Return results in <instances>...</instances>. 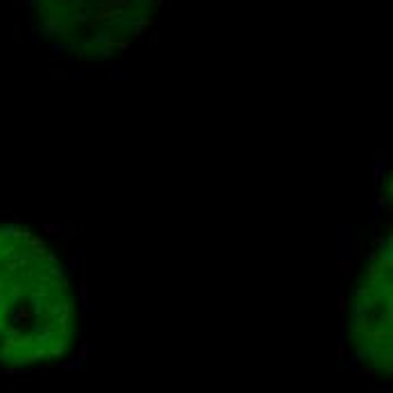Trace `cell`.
<instances>
[{
  "instance_id": "obj_1",
  "label": "cell",
  "mask_w": 393,
  "mask_h": 393,
  "mask_svg": "<svg viewBox=\"0 0 393 393\" xmlns=\"http://www.w3.org/2000/svg\"><path fill=\"white\" fill-rule=\"evenodd\" d=\"M77 332V301L59 255L30 228L0 224V369L57 364Z\"/></svg>"
},
{
  "instance_id": "obj_2",
  "label": "cell",
  "mask_w": 393,
  "mask_h": 393,
  "mask_svg": "<svg viewBox=\"0 0 393 393\" xmlns=\"http://www.w3.org/2000/svg\"><path fill=\"white\" fill-rule=\"evenodd\" d=\"M350 337L361 361L391 369V262L380 258L369 267L353 307Z\"/></svg>"
}]
</instances>
